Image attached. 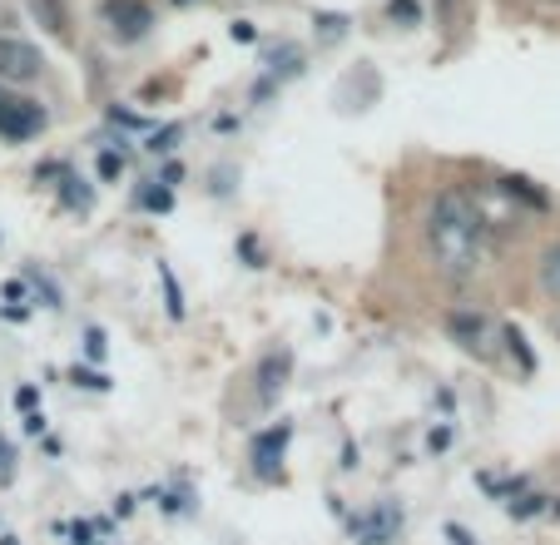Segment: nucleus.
Instances as JSON below:
<instances>
[{
    "label": "nucleus",
    "instance_id": "nucleus-1",
    "mask_svg": "<svg viewBox=\"0 0 560 545\" xmlns=\"http://www.w3.org/2000/svg\"><path fill=\"white\" fill-rule=\"evenodd\" d=\"M427 258L446 283H471L487 258V213L466 189H442L427 204Z\"/></svg>",
    "mask_w": 560,
    "mask_h": 545
},
{
    "label": "nucleus",
    "instance_id": "nucleus-2",
    "mask_svg": "<svg viewBox=\"0 0 560 545\" xmlns=\"http://www.w3.org/2000/svg\"><path fill=\"white\" fill-rule=\"evenodd\" d=\"M446 333H452V343H462L471 357L497 362V343L506 337V327H497L491 313H481V308H452V313H446Z\"/></svg>",
    "mask_w": 560,
    "mask_h": 545
},
{
    "label": "nucleus",
    "instance_id": "nucleus-3",
    "mask_svg": "<svg viewBox=\"0 0 560 545\" xmlns=\"http://www.w3.org/2000/svg\"><path fill=\"white\" fill-rule=\"evenodd\" d=\"M45 125H50V115L40 109V100L15 95L11 84H0V139H5V144H25V139H35Z\"/></svg>",
    "mask_w": 560,
    "mask_h": 545
},
{
    "label": "nucleus",
    "instance_id": "nucleus-4",
    "mask_svg": "<svg viewBox=\"0 0 560 545\" xmlns=\"http://www.w3.org/2000/svg\"><path fill=\"white\" fill-rule=\"evenodd\" d=\"M402 525H407V511L397 501H372L368 511L348 515L352 545H392L397 535H402Z\"/></svg>",
    "mask_w": 560,
    "mask_h": 545
},
{
    "label": "nucleus",
    "instance_id": "nucleus-5",
    "mask_svg": "<svg viewBox=\"0 0 560 545\" xmlns=\"http://www.w3.org/2000/svg\"><path fill=\"white\" fill-rule=\"evenodd\" d=\"M288 441H293V421H278V427L254 431V441H248V462H254L258 482H283V451H288Z\"/></svg>",
    "mask_w": 560,
    "mask_h": 545
},
{
    "label": "nucleus",
    "instance_id": "nucleus-6",
    "mask_svg": "<svg viewBox=\"0 0 560 545\" xmlns=\"http://www.w3.org/2000/svg\"><path fill=\"white\" fill-rule=\"evenodd\" d=\"M45 55L21 35H0V84H31L40 80Z\"/></svg>",
    "mask_w": 560,
    "mask_h": 545
},
{
    "label": "nucleus",
    "instance_id": "nucleus-7",
    "mask_svg": "<svg viewBox=\"0 0 560 545\" xmlns=\"http://www.w3.org/2000/svg\"><path fill=\"white\" fill-rule=\"evenodd\" d=\"M105 25H109L115 40L135 45L154 31V11H149L144 0H105Z\"/></svg>",
    "mask_w": 560,
    "mask_h": 545
},
{
    "label": "nucleus",
    "instance_id": "nucleus-8",
    "mask_svg": "<svg viewBox=\"0 0 560 545\" xmlns=\"http://www.w3.org/2000/svg\"><path fill=\"white\" fill-rule=\"evenodd\" d=\"M288 378H293V347H268V352L258 357V368H254L258 402H264V407H273L278 392L288 387Z\"/></svg>",
    "mask_w": 560,
    "mask_h": 545
},
{
    "label": "nucleus",
    "instance_id": "nucleus-9",
    "mask_svg": "<svg viewBox=\"0 0 560 545\" xmlns=\"http://www.w3.org/2000/svg\"><path fill=\"white\" fill-rule=\"evenodd\" d=\"M536 288H540V298L560 303V239H550L546 248L536 253Z\"/></svg>",
    "mask_w": 560,
    "mask_h": 545
},
{
    "label": "nucleus",
    "instance_id": "nucleus-10",
    "mask_svg": "<svg viewBox=\"0 0 560 545\" xmlns=\"http://www.w3.org/2000/svg\"><path fill=\"white\" fill-rule=\"evenodd\" d=\"M55 189H60V204L70 213H90V209H95V184H85V178L74 174V169H65Z\"/></svg>",
    "mask_w": 560,
    "mask_h": 545
},
{
    "label": "nucleus",
    "instance_id": "nucleus-11",
    "mask_svg": "<svg viewBox=\"0 0 560 545\" xmlns=\"http://www.w3.org/2000/svg\"><path fill=\"white\" fill-rule=\"evenodd\" d=\"M497 184H501V194H506V199H521L526 209H536V213H546V209H550V194H546V189H536L530 178H521V174H501Z\"/></svg>",
    "mask_w": 560,
    "mask_h": 545
},
{
    "label": "nucleus",
    "instance_id": "nucleus-12",
    "mask_svg": "<svg viewBox=\"0 0 560 545\" xmlns=\"http://www.w3.org/2000/svg\"><path fill=\"white\" fill-rule=\"evenodd\" d=\"M546 511H550V496L530 491V486H521V491L506 501V515H511V521H530V515H546Z\"/></svg>",
    "mask_w": 560,
    "mask_h": 545
},
{
    "label": "nucleus",
    "instance_id": "nucleus-13",
    "mask_svg": "<svg viewBox=\"0 0 560 545\" xmlns=\"http://www.w3.org/2000/svg\"><path fill=\"white\" fill-rule=\"evenodd\" d=\"M298 70H303V50H298V45H278V50L268 55V80H293Z\"/></svg>",
    "mask_w": 560,
    "mask_h": 545
},
{
    "label": "nucleus",
    "instance_id": "nucleus-14",
    "mask_svg": "<svg viewBox=\"0 0 560 545\" xmlns=\"http://www.w3.org/2000/svg\"><path fill=\"white\" fill-rule=\"evenodd\" d=\"M139 209L170 213V209H174V189L164 184V178H144V189H139Z\"/></svg>",
    "mask_w": 560,
    "mask_h": 545
},
{
    "label": "nucleus",
    "instance_id": "nucleus-15",
    "mask_svg": "<svg viewBox=\"0 0 560 545\" xmlns=\"http://www.w3.org/2000/svg\"><path fill=\"white\" fill-rule=\"evenodd\" d=\"M159 283H164V308H170V317L184 323V288H179V278H174L170 263H159Z\"/></svg>",
    "mask_w": 560,
    "mask_h": 545
},
{
    "label": "nucleus",
    "instance_id": "nucleus-16",
    "mask_svg": "<svg viewBox=\"0 0 560 545\" xmlns=\"http://www.w3.org/2000/svg\"><path fill=\"white\" fill-rule=\"evenodd\" d=\"M31 11L40 15L50 35H60V40L70 35V21H65V5H60V0H31Z\"/></svg>",
    "mask_w": 560,
    "mask_h": 545
},
{
    "label": "nucleus",
    "instance_id": "nucleus-17",
    "mask_svg": "<svg viewBox=\"0 0 560 545\" xmlns=\"http://www.w3.org/2000/svg\"><path fill=\"white\" fill-rule=\"evenodd\" d=\"M501 343H506V352L516 357V362H521V372H526V378H530V372H536V352H530V347H526V337H521L516 327H506V337H501Z\"/></svg>",
    "mask_w": 560,
    "mask_h": 545
},
{
    "label": "nucleus",
    "instance_id": "nucleus-18",
    "mask_svg": "<svg viewBox=\"0 0 560 545\" xmlns=\"http://www.w3.org/2000/svg\"><path fill=\"white\" fill-rule=\"evenodd\" d=\"M179 139H184V125H164V129H154V135H149V154H174V149H179Z\"/></svg>",
    "mask_w": 560,
    "mask_h": 545
},
{
    "label": "nucleus",
    "instance_id": "nucleus-19",
    "mask_svg": "<svg viewBox=\"0 0 560 545\" xmlns=\"http://www.w3.org/2000/svg\"><path fill=\"white\" fill-rule=\"evenodd\" d=\"M387 15L397 25H407V31H412V25H422V5H417V0H387Z\"/></svg>",
    "mask_w": 560,
    "mask_h": 545
},
{
    "label": "nucleus",
    "instance_id": "nucleus-20",
    "mask_svg": "<svg viewBox=\"0 0 560 545\" xmlns=\"http://www.w3.org/2000/svg\"><path fill=\"white\" fill-rule=\"evenodd\" d=\"M31 283H35V303H45V308H65V298H60V288H55V278H45V272H35V268H31Z\"/></svg>",
    "mask_w": 560,
    "mask_h": 545
},
{
    "label": "nucleus",
    "instance_id": "nucleus-21",
    "mask_svg": "<svg viewBox=\"0 0 560 545\" xmlns=\"http://www.w3.org/2000/svg\"><path fill=\"white\" fill-rule=\"evenodd\" d=\"M119 174H125V149H100V178L115 184Z\"/></svg>",
    "mask_w": 560,
    "mask_h": 545
},
{
    "label": "nucleus",
    "instance_id": "nucleus-22",
    "mask_svg": "<svg viewBox=\"0 0 560 545\" xmlns=\"http://www.w3.org/2000/svg\"><path fill=\"white\" fill-rule=\"evenodd\" d=\"M70 382L85 392H109V378L105 372H90V368H70Z\"/></svg>",
    "mask_w": 560,
    "mask_h": 545
},
{
    "label": "nucleus",
    "instance_id": "nucleus-23",
    "mask_svg": "<svg viewBox=\"0 0 560 545\" xmlns=\"http://www.w3.org/2000/svg\"><path fill=\"white\" fill-rule=\"evenodd\" d=\"M154 501L164 506V511H170V515L189 511V491H154Z\"/></svg>",
    "mask_w": 560,
    "mask_h": 545
},
{
    "label": "nucleus",
    "instance_id": "nucleus-24",
    "mask_svg": "<svg viewBox=\"0 0 560 545\" xmlns=\"http://www.w3.org/2000/svg\"><path fill=\"white\" fill-rule=\"evenodd\" d=\"M238 248H244L248 268H264V248H258V239H254V233H248V239H238Z\"/></svg>",
    "mask_w": 560,
    "mask_h": 545
},
{
    "label": "nucleus",
    "instance_id": "nucleus-25",
    "mask_svg": "<svg viewBox=\"0 0 560 545\" xmlns=\"http://www.w3.org/2000/svg\"><path fill=\"white\" fill-rule=\"evenodd\" d=\"M109 125H125V129H144V119H139L135 109H119V105H115V109H109Z\"/></svg>",
    "mask_w": 560,
    "mask_h": 545
},
{
    "label": "nucleus",
    "instance_id": "nucleus-26",
    "mask_svg": "<svg viewBox=\"0 0 560 545\" xmlns=\"http://www.w3.org/2000/svg\"><path fill=\"white\" fill-rule=\"evenodd\" d=\"M85 352L95 357V362L105 357V333H100V327H85Z\"/></svg>",
    "mask_w": 560,
    "mask_h": 545
},
{
    "label": "nucleus",
    "instance_id": "nucleus-27",
    "mask_svg": "<svg viewBox=\"0 0 560 545\" xmlns=\"http://www.w3.org/2000/svg\"><path fill=\"white\" fill-rule=\"evenodd\" d=\"M317 25H323V35H328V40H338V35H342V25H348V21H342V15H323V21H317Z\"/></svg>",
    "mask_w": 560,
    "mask_h": 545
},
{
    "label": "nucleus",
    "instance_id": "nucleus-28",
    "mask_svg": "<svg viewBox=\"0 0 560 545\" xmlns=\"http://www.w3.org/2000/svg\"><path fill=\"white\" fill-rule=\"evenodd\" d=\"M446 535H452V545H476V541H471V531H466V525H456V521L446 525Z\"/></svg>",
    "mask_w": 560,
    "mask_h": 545
},
{
    "label": "nucleus",
    "instance_id": "nucleus-29",
    "mask_svg": "<svg viewBox=\"0 0 560 545\" xmlns=\"http://www.w3.org/2000/svg\"><path fill=\"white\" fill-rule=\"evenodd\" d=\"M35 402H40V392H35V387H21V392H15V407H25V411H31Z\"/></svg>",
    "mask_w": 560,
    "mask_h": 545
},
{
    "label": "nucleus",
    "instance_id": "nucleus-30",
    "mask_svg": "<svg viewBox=\"0 0 560 545\" xmlns=\"http://www.w3.org/2000/svg\"><path fill=\"white\" fill-rule=\"evenodd\" d=\"M229 35H233V40H244V45H248V40H254V25H248V21H233V31H229Z\"/></svg>",
    "mask_w": 560,
    "mask_h": 545
},
{
    "label": "nucleus",
    "instance_id": "nucleus-31",
    "mask_svg": "<svg viewBox=\"0 0 560 545\" xmlns=\"http://www.w3.org/2000/svg\"><path fill=\"white\" fill-rule=\"evenodd\" d=\"M446 441H452V431H446V427H436V431H432V437H427V447H432V451H442V447H446Z\"/></svg>",
    "mask_w": 560,
    "mask_h": 545
},
{
    "label": "nucleus",
    "instance_id": "nucleus-32",
    "mask_svg": "<svg viewBox=\"0 0 560 545\" xmlns=\"http://www.w3.org/2000/svg\"><path fill=\"white\" fill-rule=\"evenodd\" d=\"M159 178H164V184H170V189H174V184H179V178H184V169H179V164H164V174H159Z\"/></svg>",
    "mask_w": 560,
    "mask_h": 545
},
{
    "label": "nucleus",
    "instance_id": "nucleus-33",
    "mask_svg": "<svg viewBox=\"0 0 560 545\" xmlns=\"http://www.w3.org/2000/svg\"><path fill=\"white\" fill-rule=\"evenodd\" d=\"M25 431H31V437H40V431H45V417H40V411H31V417H25Z\"/></svg>",
    "mask_w": 560,
    "mask_h": 545
},
{
    "label": "nucleus",
    "instance_id": "nucleus-34",
    "mask_svg": "<svg viewBox=\"0 0 560 545\" xmlns=\"http://www.w3.org/2000/svg\"><path fill=\"white\" fill-rule=\"evenodd\" d=\"M179 5H189V0H179Z\"/></svg>",
    "mask_w": 560,
    "mask_h": 545
}]
</instances>
